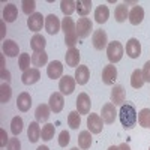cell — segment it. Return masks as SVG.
I'll return each mask as SVG.
<instances>
[{
	"label": "cell",
	"instance_id": "obj_31",
	"mask_svg": "<svg viewBox=\"0 0 150 150\" xmlns=\"http://www.w3.org/2000/svg\"><path fill=\"white\" fill-rule=\"evenodd\" d=\"M48 62V54L45 51H41V53H33L32 54V65L36 66V68H41L44 65H47Z\"/></svg>",
	"mask_w": 150,
	"mask_h": 150
},
{
	"label": "cell",
	"instance_id": "obj_30",
	"mask_svg": "<svg viewBox=\"0 0 150 150\" xmlns=\"http://www.w3.org/2000/svg\"><path fill=\"white\" fill-rule=\"evenodd\" d=\"M60 9L65 14V17H71L77 11V2H74V0H63L60 3Z\"/></svg>",
	"mask_w": 150,
	"mask_h": 150
},
{
	"label": "cell",
	"instance_id": "obj_8",
	"mask_svg": "<svg viewBox=\"0 0 150 150\" xmlns=\"http://www.w3.org/2000/svg\"><path fill=\"white\" fill-rule=\"evenodd\" d=\"M87 128L92 134H99L102 132V128H104V120L99 114H89L87 117Z\"/></svg>",
	"mask_w": 150,
	"mask_h": 150
},
{
	"label": "cell",
	"instance_id": "obj_46",
	"mask_svg": "<svg viewBox=\"0 0 150 150\" xmlns=\"http://www.w3.org/2000/svg\"><path fill=\"white\" fill-rule=\"evenodd\" d=\"M119 150H131V147H129V144H126V143H122V144L119 146Z\"/></svg>",
	"mask_w": 150,
	"mask_h": 150
},
{
	"label": "cell",
	"instance_id": "obj_4",
	"mask_svg": "<svg viewBox=\"0 0 150 150\" xmlns=\"http://www.w3.org/2000/svg\"><path fill=\"white\" fill-rule=\"evenodd\" d=\"M92 29H93V23L90 21V18H86V17L78 18V21H77V35H78V38H81V39L87 38L90 35Z\"/></svg>",
	"mask_w": 150,
	"mask_h": 150
},
{
	"label": "cell",
	"instance_id": "obj_44",
	"mask_svg": "<svg viewBox=\"0 0 150 150\" xmlns=\"http://www.w3.org/2000/svg\"><path fill=\"white\" fill-rule=\"evenodd\" d=\"M0 74H2V78H3V80H6V83H9V81H11V74H9V71H6V69H5V65H3V57H2V68H0Z\"/></svg>",
	"mask_w": 150,
	"mask_h": 150
},
{
	"label": "cell",
	"instance_id": "obj_49",
	"mask_svg": "<svg viewBox=\"0 0 150 150\" xmlns=\"http://www.w3.org/2000/svg\"><path fill=\"white\" fill-rule=\"evenodd\" d=\"M108 150H119V146H111Z\"/></svg>",
	"mask_w": 150,
	"mask_h": 150
},
{
	"label": "cell",
	"instance_id": "obj_43",
	"mask_svg": "<svg viewBox=\"0 0 150 150\" xmlns=\"http://www.w3.org/2000/svg\"><path fill=\"white\" fill-rule=\"evenodd\" d=\"M143 78H144V83H150V60L146 62L144 66H143Z\"/></svg>",
	"mask_w": 150,
	"mask_h": 150
},
{
	"label": "cell",
	"instance_id": "obj_48",
	"mask_svg": "<svg viewBox=\"0 0 150 150\" xmlns=\"http://www.w3.org/2000/svg\"><path fill=\"white\" fill-rule=\"evenodd\" d=\"M36 150H50V149H48L47 146H39V147H38Z\"/></svg>",
	"mask_w": 150,
	"mask_h": 150
},
{
	"label": "cell",
	"instance_id": "obj_18",
	"mask_svg": "<svg viewBox=\"0 0 150 150\" xmlns=\"http://www.w3.org/2000/svg\"><path fill=\"white\" fill-rule=\"evenodd\" d=\"M30 107H32V98H30V95L27 92L20 93L18 98H17V108L20 111H23V112H27L30 110Z\"/></svg>",
	"mask_w": 150,
	"mask_h": 150
},
{
	"label": "cell",
	"instance_id": "obj_26",
	"mask_svg": "<svg viewBox=\"0 0 150 150\" xmlns=\"http://www.w3.org/2000/svg\"><path fill=\"white\" fill-rule=\"evenodd\" d=\"M41 126H39V122H32L29 125V129H27V137H29V141L30 143H36L38 140L41 138Z\"/></svg>",
	"mask_w": 150,
	"mask_h": 150
},
{
	"label": "cell",
	"instance_id": "obj_10",
	"mask_svg": "<svg viewBox=\"0 0 150 150\" xmlns=\"http://www.w3.org/2000/svg\"><path fill=\"white\" fill-rule=\"evenodd\" d=\"M48 105L50 108H51L53 112H60L62 110H63L65 107V99H63V95H62L60 92H54L51 96H50V101H48Z\"/></svg>",
	"mask_w": 150,
	"mask_h": 150
},
{
	"label": "cell",
	"instance_id": "obj_16",
	"mask_svg": "<svg viewBox=\"0 0 150 150\" xmlns=\"http://www.w3.org/2000/svg\"><path fill=\"white\" fill-rule=\"evenodd\" d=\"M126 54L131 59H138L141 56V44L138 42V39L131 38L126 44Z\"/></svg>",
	"mask_w": 150,
	"mask_h": 150
},
{
	"label": "cell",
	"instance_id": "obj_19",
	"mask_svg": "<svg viewBox=\"0 0 150 150\" xmlns=\"http://www.w3.org/2000/svg\"><path fill=\"white\" fill-rule=\"evenodd\" d=\"M90 78V71H89V66H78L77 69H75V81H77L80 86H84L87 84V81H89Z\"/></svg>",
	"mask_w": 150,
	"mask_h": 150
},
{
	"label": "cell",
	"instance_id": "obj_29",
	"mask_svg": "<svg viewBox=\"0 0 150 150\" xmlns=\"http://www.w3.org/2000/svg\"><path fill=\"white\" fill-rule=\"evenodd\" d=\"M114 18H116L117 23H123V21H126V18H129V11H128L126 3H120L119 6H116Z\"/></svg>",
	"mask_w": 150,
	"mask_h": 150
},
{
	"label": "cell",
	"instance_id": "obj_34",
	"mask_svg": "<svg viewBox=\"0 0 150 150\" xmlns=\"http://www.w3.org/2000/svg\"><path fill=\"white\" fill-rule=\"evenodd\" d=\"M92 9V0H78L77 2V12L81 17H86Z\"/></svg>",
	"mask_w": 150,
	"mask_h": 150
},
{
	"label": "cell",
	"instance_id": "obj_47",
	"mask_svg": "<svg viewBox=\"0 0 150 150\" xmlns=\"http://www.w3.org/2000/svg\"><path fill=\"white\" fill-rule=\"evenodd\" d=\"M5 36V21H2V38Z\"/></svg>",
	"mask_w": 150,
	"mask_h": 150
},
{
	"label": "cell",
	"instance_id": "obj_25",
	"mask_svg": "<svg viewBox=\"0 0 150 150\" xmlns=\"http://www.w3.org/2000/svg\"><path fill=\"white\" fill-rule=\"evenodd\" d=\"M144 18V9L141 6H134L132 11L129 12V23L132 24V26H138V24L143 21Z\"/></svg>",
	"mask_w": 150,
	"mask_h": 150
},
{
	"label": "cell",
	"instance_id": "obj_13",
	"mask_svg": "<svg viewBox=\"0 0 150 150\" xmlns=\"http://www.w3.org/2000/svg\"><path fill=\"white\" fill-rule=\"evenodd\" d=\"M27 26L32 32H39L42 30V26H45V20L42 17V14L39 12H35L33 15H30L27 18Z\"/></svg>",
	"mask_w": 150,
	"mask_h": 150
},
{
	"label": "cell",
	"instance_id": "obj_1",
	"mask_svg": "<svg viewBox=\"0 0 150 150\" xmlns=\"http://www.w3.org/2000/svg\"><path fill=\"white\" fill-rule=\"evenodd\" d=\"M62 30L65 33V44L69 48H75V44L78 42L77 23H75L71 17H65L62 20Z\"/></svg>",
	"mask_w": 150,
	"mask_h": 150
},
{
	"label": "cell",
	"instance_id": "obj_41",
	"mask_svg": "<svg viewBox=\"0 0 150 150\" xmlns=\"http://www.w3.org/2000/svg\"><path fill=\"white\" fill-rule=\"evenodd\" d=\"M69 141H71V135H69V132H68V131H62L60 135H59V146L66 147V146L69 144Z\"/></svg>",
	"mask_w": 150,
	"mask_h": 150
},
{
	"label": "cell",
	"instance_id": "obj_5",
	"mask_svg": "<svg viewBox=\"0 0 150 150\" xmlns=\"http://www.w3.org/2000/svg\"><path fill=\"white\" fill-rule=\"evenodd\" d=\"M101 117L104 120V123L107 125H111V123H114L116 117H117V111H116V105L112 104V102H108L102 107L101 110Z\"/></svg>",
	"mask_w": 150,
	"mask_h": 150
},
{
	"label": "cell",
	"instance_id": "obj_15",
	"mask_svg": "<svg viewBox=\"0 0 150 150\" xmlns=\"http://www.w3.org/2000/svg\"><path fill=\"white\" fill-rule=\"evenodd\" d=\"M62 74H63V66L59 60H53L50 62L48 66H47V75L51 80H57V78H62Z\"/></svg>",
	"mask_w": 150,
	"mask_h": 150
},
{
	"label": "cell",
	"instance_id": "obj_40",
	"mask_svg": "<svg viewBox=\"0 0 150 150\" xmlns=\"http://www.w3.org/2000/svg\"><path fill=\"white\" fill-rule=\"evenodd\" d=\"M21 6H23V12L26 15H33L35 14V9H36V2L35 0H24L21 2Z\"/></svg>",
	"mask_w": 150,
	"mask_h": 150
},
{
	"label": "cell",
	"instance_id": "obj_51",
	"mask_svg": "<svg viewBox=\"0 0 150 150\" xmlns=\"http://www.w3.org/2000/svg\"><path fill=\"white\" fill-rule=\"evenodd\" d=\"M149 129H150V125H149Z\"/></svg>",
	"mask_w": 150,
	"mask_h": 150
},
{
	"label": "cell",
	"instance_id": "obj_20",
	"mask_svg": "<svg viewBox=\"0 0 150 150\" xmlns=\"http://www.w3.org/2000/svg\"><path fill=\"white\" fill-rule=\"evenodd\" d=\"M65 60H66V65L69 68L78 66V63H80V51L77 48H69L66 51V54H65Z\"/></svg>",
	"mask_w": 150,
	"mask_h": 150
},
{
	"label": "cell",
	"instance_id": "obj_21",
	"mask_svg": "<svg viewBox=\"0 0 150 150\" xmlns=\"http://www.w3.org/2000/svg\"><path fill=\"white\" fill-rule=\"evenodd\" d=\"M18 17V8L14 3H8L3 9V21L6 23H14Z\"/></svg>",
	"mask_w": 150,
	"mask_h": 150
},
{
	"label": "cell",
	"instance_id": "obj_28",
	"mask_svg": "<svg viewBox=\"0 0 150 150\" xmlns=\"http://www.w3.org/2000/svg\"><path fill=\"white\" fill-rule=\"evenodd\" d=\"M78 146L81 150H87L92 146V132L90 131H81L78 135Z\"/></svg>",
	"mask_w": 150,
	"mask_h": 150
},
{
	"label": "cell",
	"instance_id": "obj_32",
	"mask_svg": "<svg viewBox=\"0 0 150 150\" xmlns=\"http://www.w3.org/2000/svg\"><path fill=\"white\" fill-rule=\"evenodd\" d=\"M144 84V78H143V72L140 69H135L131 75V86L134 89H141Z\"/></svg>",
	"mask_w": 150,
	"mask_h": 150
},
{
	"label": "cell",
	"instance_id": "obj_14",
	"mask_svg": "<svg viewBox=\"0 0 150 150\" xmlns=\"http://www.w3.org/2000/svg\"><path fill=\"white\" fill-rule=\"evenodd\" d=\"M60 27H62V23L54 14H50L48 17H45V30L50 35H57Z\"/></svg>",
	"mask_w": 150,
	"mask_h": 150
},
{
	"label": "cell",
	"instance_id": "obj_37",
	"mask_svg": "<svg viewBox=\"0 0 150 150\" xmlns=\"http://www.w3.org/2000/svg\"><path fill=\"white\" fill-rule=\"evenodd\" d=\"M138 123L143 128H149V125H150V110L149 108H143L138 112Z\"/></svg>",
	"mask_w": 150,
	"mask_h": 150
},
{
	"label": "cell",
	"instance_id": "obj_52",
	"mask_svg": "<svg viewBox=\"0 0 150 150\" xmlns=\"http://www.w3.org/2000/svg\"><path fill=\"white\" fill-rule=\"evenodd\" d=\"M149 150H150V149H149Z\"/></svg>",
	"mask_w": 150,
	"mask_h": 150
},
{
	"label": "cell",
	"instance_id": "obj_24",
	"mask_svg": "<svg viewBox=\"0 0 150 150\" xmlns=\"http://www.w3.org/2000/svg\"><path fill=\"white\" fill-rule=\"evenodd\" d=\"M50 112H51V108H50V105L47 104H41V105H38L36 111H35V117H36V122H47L50 119Z\"/></svg>",
	"mask_w": 150,
	"mask_h": 150
},
{
	"label": "cell",
	"instance_id": "obj_35",
	"mask_svg": "<svg viewBox=\"0 0 150 150\" xmlns=\"http://www.w3.org/2000/svg\"><path fill=\"white\" fill-rule=\"evenodd\" d=\"M11 96H12V89H11L9 83H3L0 86V102L6 104L11 99Z\"/></svg>",
	"mask_w": 150,
	"mask_h": 150
},
{
	"label": "cell",
	"instance_id": "obj_2",
	"mask_svg": "<svg viewBox=\"0 0 150 150\" xmlns=\"http://www.w3.org/2000/svg\"><path fill=\"white\" fill-rule=\"evenodd\" d=\"M119 117H120V122H122V126L125 129H132L137 125V120H138L137 111H135L134 105H131V104H126V105L120 107Z\"/></svg>",
	"mask_w": 150,
	"mask_h": 150
},
{
	"label": "cell",
	"instance_id": "obj_38",
	"mask_svg": "<svg viewBox=\"0 0 150 150\" xmlns=\"http://www.w3.org/2000/svg\"><path fill=\"white\" fill-rule=\"evenodd\" d=\"M30 63H32V57H30L27 53L20 54V57H18V68H20L23 72L27 71V69H30V68H29Z\"/></svg>",
	"mask_w": 150,
	"mask_h": 150
},
{
	"label": "cell",
	"instance_id": "obj_27",
	"mask_svg": "<svg viewBox=\"0 0 150 150\" xmlns=\"http://www.w3.org/2000/svg\"><path fill=\"white\" fill-rule=\"evenodd\" d=\"M108 18H110V9H108V6L107 5H99L95 9V20H96V23L104 24V23H107Z\"/></svg>",
	"mask_w": 150,
	"mask_h": 150
},
{
	"label": "cell",
	"instance_id": "obj_36",
	"mask_svg": "<svg viewBox=\"0 0 150 150\" xmlns=\"http://www.w3.org/2000/svg\"><path fill=\"white\" fill-rule=\"evenodd\" d=\"M54 132H56V126H54V125H53V123H47L45 126H42V132H41L42 140H44V141L53 140Z\"/></svg>",
	"mask_w": 150,
	"mask_h": 150
},
{
	"label": "cell",
	"instance_id": "obj_12",
	"mask_svg": "<svg viewBox=\"0 0 150 150\" xmlns=\"http://www.w3.org/2000/svg\"><path fill=\"white\" fill-rule=\"evenodd\" d=\"M39 78H41V72L38 68H30L27 71H24L23 75H21V81L26 86H32V84L38 83Z\"/></svg>",
	"mask_w": 150,
	"mask_h": 150
},
{
	"label": "cell",
	"instance_id": "obj_39",
	"mask_svg": "<svg viewBox=\"0 0 150 150\" xmlns=\"http://www.w3.org/2000/svg\"><path fill=\"white\" fill-rule=\"evenodd\" d=\"M11 131L14 135H20L23 131V119L20 116H15L11 122Z\"/></svg>",
	"mask_w": 150,
	"mask_h": 150
},
{
	"label": "cell",
	"instance_id": "obj_9",
	"mask_svg": "<svg viewBox=\"0 0 150 150\" xmlns=\"http://www.w3.org/2000/svg\"><path fill=\"white\" fill-rule=\"evenodd\" d=\"M116 80H117V68L110 63L102 69V83L105 86H112Z\"/></svg>",
	"mask_w": 150,
	"mask_h": 150
},
{
	"label": "cell",
	"instance_id": "obj_22",
	"mask_svg": "<svg viewBox=\"0 0 150 150\" xmlns=\"http://www.w3.org/2000/svg\"><path fill=\"white\" fill-rule=\"evenodd\" d=\"M3 53L8 57H17L18 53H20V47L15 41L6 39V41H3Z\"/></svg>",
	"mask_w": 150,
	"mask_h": 150
},
{
	"label": "cell",
	"instance_id": "obj_42",
	"mask_svg": "<svg viewBox=\"0 0 150 150\" xmlns=\"http://www.w3.org/2000/svg\"><path fill=\"white\" fill-rule=\"evenodd\" d=\"M6 147H8V150H21V143L18 138H11Z\"/></svg>",
	"mask_w": 150,
	"mask_h": 150
},
{
	"label": "cell",
	"instance_id": "obj_6",
	"mask_svg": "<svg viewBox=\"0 0 150 150\" xmlns=\"http://www.w3.org/2000/svg\"><path fill=\"white\" fill-rule=\"evenodd\" d=\"M75 77H71V75H65L62 77L59 81V90L62 95H71L75 90Z\"/></svg>",
	"mask_w": 150,
	"mask_h": 150
},
{
	"label": "cell",
	"instance_id": "obj_33",
	"mask_svg": "<svg viewBox=\"0 0 150 150\" xmlns=\"http://www.w3.org/2000/svg\"><path fill=\"white\" fill-rule=\"evenodd\" d=\"M68 125H69V128H72V129H78L80 128V125H81V114L78 111H71L69 112Z\"/></svg>",
	"mask_w": 150,
	"mask_h": 150
},
{
	"label": "cell",
	"instance_id": "obj_11",
	"mask_svg": "<svg viewBox=\"0 0 150 150\" xmlns=\"http://www.w3.org/2000/svg\"><path fill=\"white\" fill-rule=\"evenodd\" d=\"M90 107H92V102H90V96L87 93H80L78 98H77V111L80 114H89L90 112Z\"/></svg>",
	"mask_w": 150,
	"mask_h": 150
},
{
	"label": "cell",
	"instance_id": "obj_17",
	"mask_svg": "<svg viewBox=\"0 0 150 150\" xmlns=\"http://www.w3.org/2000/svg\"><path fill=\"white\" fill-rule=\"evenodd\" d=\"M125 98H126V93H125V89L122 86H114L112 87V90H111V102L114 104L116 107L117 105H123V102H125Z\"/></svg>",
	"mask_w": 150,
	"mask_h": 150
},
{
	"label": "cell",
	"instance_id": "obj_50",
	"mask_svg": "<svg viewBox=\"0 0 150 150\" xmlns=\"http://www.w3.org/2000/svg\"><path fill=\"white\" fill-rule=\"evenodd\" d=\"M71 150H78V147H74V149H71Z\"/></svg>",
	"mask_w": 150,
	"mask_h": 150
},
{
	"label": "cell",
	"instance_id": "obj_45",
	"mask_svg": "<svg viewBox=\"0 0 150 150\" xmlns=\"http://www.w3.org/2000/svg\"><path fill=\"white\" fill-rule=\"evenodd\" d=\"M0 137H2V141H0V146H2V147H5V146H8V143H9V140H8V135H6V132H5V129H0Z\"/></svg>",
	"mask_w": 150,
	"mask_h": 150
},
{
	"label": "cell",
	"instance_id": "obj_7",
	"mask_svg": "<svg viewBox=\"0 0 150 150\" xmlns=\"http://www.w3.org/2000/svg\"><path fill=\"white\" fill-rule=\"evenodd\" d=\"M92 42H93V47L96 50H99V51H102L104 48H107L108 47V36H107L105 30H102V29L96 30L92 36Z\"/></svg>",
	"mask_w": 150,
	"mask_h": 150
},
{
	"label": "cell",
	"instance_id": "obj_3",
	"mask_svg": "<svg viewBox=\"0 0 150 150\" xmlns=\"http://www.w3.org/2000/svg\"><path fill=\"white\" fill-rule=\"evenodd\" d=\"M107 57L111 62V65H114V63H117V62L122 60V57H123V47H122V44L119 41H112V42L108 44V47H107Z\"/></svg>",
	"mask_w": 150,
	"mask_h": 150
},
{
	"label": "cell",
	"instance_id": "obj_23",
	"mask_svg": "<svg viewBox=\"0 0 150 150\" xmlns=\"http://www.w3.org/2000/svg\"><path fill=\"white\" fill-rule=\"evenodd\" d=\"M45 45H47V41L45 38L39 33H36L32 39H30V47L35 53H41V51H45Z\"/></svg>",
	"mask_w": 150,
	"mask_h": 150
}]
</instances>
